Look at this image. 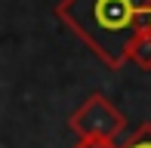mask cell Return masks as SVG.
<instances>
[{
	"label": "cell",
	"mask_w": 151,
	"mask_h": 148,
	"mask_svg": "<svg viewBox=\"0 0 151 148\" xmlns=\"http://www.w3.org/2000/svg\"><path fill=\"white\" fill-rule=\"evenodd\" d=\"M56 12L108 68H120L148 31L151 0H62Z\"/></svg>",
	"instance_id": "1"
},
{
	"label": "cell",
	"mask_w": 151,
	"mask_h": 148,
	"mask_svg": "<svg viewBox=\"0 0 151 148\" xmlns=\"http://www.w3.org/2000/svg\"><path fill=\"white\" fill-rule=\"evenodd\" d=\"M68 126L74 130L77 139H114L123 126H127V117H123L105 96H90L71 114Z\"/></svg>",
	"instance_id": "2"
},
{
	"label": "cell",
	"mask_w": 151,
	"mask_h": 148,
	"mask_svg": "<svg viewBox=\"0 0 151 148\" xmlns=\"http://www.w3.org/2000/svg\"><path fill=\"white\" fill-rule=\"evenodd\" d=\"M129 62H136L142 71H151V31H145L129 50Z\"/></svg>",
	"instance_id": "3"
},
{
	"label": "cell",
	"mask_w": 151,
	"mask_h": 148,
	"mask_svg": "<svg viewBox=\"0 0 151 148\" xmlns=\"http://www.w3.org/2000/svg\"><path fill=\"white\" fill-rule=\"evenodd\" d=\"M123 148H151V124H142L139 130L127 139V145H123Z\"/></svg>",
	"instance_id": "4"
},
{
	"label": "cell",
	"mask_w": 151,
	"mask_h": 148,
	"mask_svg": "<svg viewBox=\"0 0 151 148\" xmlns=\"http://www.w3.org/2000/svg\"><path fill=\"white\" fill-rule=\"evenodd\" d=\"M74 148H117L114 139H77Z\"/></svg>",
	"instance_id": "5"
},
{
	"label": "cell",
	"mask_w": 151,
	"mask_h": 148,
	"mask_svg": "<svg viewBox=\"0 0 151 148\" xmlns=\"http://www.w3.org/2000/svg\"><path fill=\"white\" fill-rule=\"evenodd\" d=\"M148 31H151V19H148Z\"/></svg>",
	"instance_id": "6"
}]
</instances>
